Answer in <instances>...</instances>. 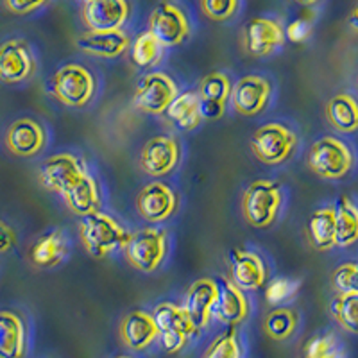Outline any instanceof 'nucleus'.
Segmentation results:
<instances>
[{
  "mask_svg": "<svg viewBox=\"0 0 358 358\" xmlns=\"http://www.w3.org/2000/svg\"><path fill=\"white\" fill-rule=\"evenodd\" d=\"M131 235L117 220L104 212H95L79 222V236L86 252L94 258H104L117 249H126Z\"/></svg>",
  "mask_w": 358,
  "mask_h": 358,
  "instance_id": "obj_1",
  "label": "nucleus"
},
{
  "mask_svg": "<svg viewBox=\"0 0 358 358\" xmlns=\"http://www.w3.org/2000/svg\"><path fill=\"white\" fill-rule=\"evenodd\" d=\"M283 204V192L278 181L257 179L252 181L242 197V213L249 226L267 229L276 222Z\"/></svg>",
  "mask_w": 358,
  "mask_h": 358,
  "instance_id": "obj_2",
  "label": "nucleus"
},
{
  "mask_svg": "<svg viewBox=\"0 0 358 358\" xmlns=\"http://www.w3.org/2000/svg\"><path fill=\"white\" fill-rule=\"evenodd\" d=\"M54 97L69 108H85L94 101L97 79L94 72L81 63H69L57 69L50 79Z\"/></svg>",
  "mask_w": 358,
  "mask_h": 358,
  "instance_id": "obj_3",
  "label": "nucleus"
},
{
  "mask_svg": "<svg viewBox=\"0 0 358 358\" xmlns=\"http://www.w3.org/2000/svg\"><path fill=\"white\" fill-rule=\"evenodd\" d=\"M355 156L350 147L335 136H322L308 151V167L322 179H342L353 169Z\"/></svg>",
  "mask_w": 358,
  "mask_h": 358,
  "instance_id": "obj_4",
  "label": "nucleus"
},
{
  "mask_svg": "<svg viewBox=\"0 0 358 358\" xmlns=\"http://www.w3.org/2000/svg\"><path fill=\"white\" fill-rule=\"evenodd\" d=\"M252 155L265 165H281L294 155L297 136L290 127L278 122H268L258 127L249 140Z\"/></svg>",
  "mask_w": 358,
  "mask_h": 358,
  "instance_id": "obj_5",
  "label": "nucleus"
},
{
  "mask_svg": "<svg viewBox=\"0 0 358 358\" xmlns=\"http://www.w3.org/2000/svg\"><path fill=\"white\" fill-rule=\"evenodd\" d=\"M127 262L140 273H155L167 258L169 236L162 228H143L131 235L126 245Z\"/></svg>",
  "mask_w": 358,
  "mask_h": 358,
  "instance_id": "obj_6",
  "label": "nucleus"
},
{
  "mask_svg": "<svg viewBox=\"0 0 358 358\" xmlns=\"http://www.w3.org/2000/svg\"><path fill=\"white\" fill-rule=\"evenodd\" d=\"M88 174L85 162L72 152H59L45 159L40 167V181L47 190L65 197Z\"/></svg>",
  "mask_w": 358,
  "mask_h": 358,
  "instance_id": "obj_7",
  "label": "nucleus"
},
{
  "mask_svg": "<svg viewBox=\"0 0 358 358\" xmlns=\"http://www.w3.org/2000/svg\"><path fill=\"white\" fill-rule=\"evenodd\" d=\"M179 88L171 76L163 72H151L140 79L134 90L133 104L147 115H162L167 111L176 97Z\"/></svg>",
  "mask_w": 358,
  "mask_h": 358,
  "instance_id": "obj_8",
  "label": "nucleus"
},
{
  "mask_svg": "<svg viewBox=\"0 0 358 358\" xmlns=\"http://www.w3.org/2000/svg\"><path fill=\"white\" fill-rule=\"evenodd\" d=\"M147 31L159 41L163 49H167V47L183 45L190 36L192 27L183 9L171 2H163L156 6L149 15Z\"/></svg>",
  "mask_w": 358,
  "mask_h": 358,
  "instance_id": "obj_9",
  "label": "nucleus"
},
{
  "mask_svg": "<svg viewBox=\"0 0 358 358\" xmlns=\"http://www.w3.org/2000/svg\"><path fill=\"white\" fill-rule=\"evenodd\" d=\"M285 29L274 18L255 17L242 29L244 50L252 57H265L280 50L285 43Z\"/></svg>",
  "mask_w": 358,
  "mask_h": 358,
  "instance_id": "obj_10",
  "label": "nucleus"
},
{
  "mask_svg": "<svg viewBox=\"0 0 358 358\" xmlns=\"http://www.w3.org/2000/svg\"><path fill=\"white\" fill-rule=\"evenodd\" d=\"M131 13L126 0H88L81 8V18L90 33L122 31Z\"/></svg>",
  "mask_w": 358,
  "mask_h": 358,
  "instance_id": "obj_11",
  "label": "nucleus"
},
{
  "mask_svg": "<svg viewBox=\"0 0 358 358\" xmlns=\"http://www.w3.org/2000/svg\"><path fill=\"white\" fill-rule=\"evenodd\" d=\"M34 70L36 62L27 41L13 38L0 45V81L18 85L33 78Z\"/></svg>",
  "mask_w": 358,
  "mask_h": 358,
  "instance_id": "obj_12",
  "label": "nucleus"
},
{
  "mask_svg": "<svg viewBox=\"0 0 358 358\" xmlns=\"http://www.w3.org/2000/svg\"><path fill=\"white\" fill-rule=\"evenodd\" d=\"M179 158H181V149L178 140L167 134H158L147 140L143 145L140 152V167L147 176L163 178L178 167Z\"/></svg>",
  "mask_w": 358,
  "mask_h": 358,
  "instance_id": "obj_13",
  "label": "nucleus"
},
{
  "mask_svg": "<svg viewBox=\"0 0 358 358\" xmlns=\"http://www.w3.org/2000/svg\"><path fill=\"white\" fill-rule=\"evenodd\" d=\"M136 210L143 220L162 224L178 210V196L169 185L162 181L147 183L136 196Z\"/></svg>",
  "mask_w": 358,
  "mask_h": 358,
  "instance_id": "obj_14",
  "label": "nucleus"
},
{
  "mask_svg": "<svg viewBox=\"0 0 358 358\" xmlns=\"http://www.w3.org/2000/svg\"><path fill=\"white\" fill-rule=\"evenodd\" d=\"M273 85L264 76H244L233 85L231 102L236 113L257 117L267 108Z\"/></svg>",
  "mask_w": 358,
  "mask_h": 358,
  "instance_id": "obj_15",
  "label": "nucleus"
},
{
  "mask_svg": "<svg viewBox=\"0 0 358 358\" xmlns=\"http://www.w3.org/2000/svg\"><path fill=\"white\" fill-rule=\"evenodd\" d=\"M267 265L255 251L236 248L229 252V276L244 292L260 290L267 281Z\"/></svg>",
  "mask_w": 358,
  "mask_h": 358,
  "instance_id": "obj_16",
  "label": "nucleus"
},
{
  "mask_svg": "<svg viewBox=\"0 0 358 358\" xmlns=\"http://www.w3.org/2000/svg\"><path fill=\"white\" fill-rule=\"evenodd\" d=\"M118 334L124 346L131 351H143L151 348L152 342L159 337V328L152 313L145 310H131L124 315Z\"/></svg>",
  "mask_w": 358,
  "mask_h": 358,
  "instance_id": "obj_17",
  "label": "nucleus"
},
{
  "mask_svg": "<svg viewBox=\"0 0 358 358\" xmlns=\"http://www.w3.org/2000/svg\"><path fill=\"white\" fill-rule=\"evenodd\" d=\"M217 297H219V285L213 278H201L194 281L188 289L183 306L190 313L192 321L199 331L210 324Z\"/></svg>",
  "mask_w": 358,
  "mask_h": 358,
  "instance_id": "obj_18",
  "label": "nucleus"
},
{
  "mask_svg": "<svg viewBox=\"0 0 358 358\" xmlns=\"http://www.w3.org/2000/svg\"><path fill=\"white\" fill-rule=\"evenodd\" d=\"M45 129L33 118H18L6 133V145L15 156L31 158L36 156L45 145Z\"/></svg>",
  "mask_w": 358,
  "mask_h": 358,
  "instance_id": "obj_19",
  "label": "nucleus"
},
{
  "mask_svg": "<svg viewBox=\"0 0 358 358\" xmlns=\"http://www.w3.org/2000/svg\"><path fill=\"white\" fill-rule=\"evenodd\" d=\"M217 285H219V297L213 308V315L224 324L236 328V324H241L249 317L248 297L244 290L238 289L228 278H219Z\"/></svg>",
  "mask_w": 358,
  "mask_h": 358,
  "instance_id": "obj_20",
  "label": "nucleus"
},
{
  "mask_svg": "<svg viewBox=\"0 0 358 358\" xmlns=\"http://www.w3.org/2000/svg\"><path fill=\"white\" fill-rule=\"evenodd\" d=\"M27 326L17 312L0 310V358H25Z\"/></svg>",
  "mask_w": 358,
  "mask_h": 358,
  "instance_id": "obj_21",
  "label": "nucleus"
},
{
  "mask_svg": "<svg viewBox=\"0 0 358 358\" xmlns=\"http://www.w3.org/2000/svg\"><path fill=\"white\" fill-rule=\"evenodd\" d=\"M76 47L83 52L92 54L99 57H113L122 56L131 47V40L124 31H113V33H85L76 40Z\"/></svg>",
  "mask_w": 358,
  "mask_h": 358,
  "instance_id": "obj_22",
  "label": "nucleus"
},
{
  "mask_svg": "<svg viewBox=\"0 0 358 358\" xmlns=\"http://www.w3.org/2000/svg\"><path fill=\"white\" fill-rule=\"evenodd\" d=\"M69 255V241L62 229L45 233L33 244L29 258L38 268H52L63 264Z\"/></svg>",
  "mask_w": 358,
  "mask_h": 358,
  "instance_id": "obj_23",
  "label": "nucleus"
},
{
  "mask_svg": "<svg viewBox=\"0 0 358 358\" xmlns=\"http://www.w3.org/2000/svg\"><path fill=\"white\" fill-rule=\"evenodd\" d=\"M156 319V324L159 328V335L162 334H174V335H185V337H196L199 335V330L196 328L194 321H192L190 313L187 312L185 306H179L176 303L165 301L159 303L152 312Z\"/></svg>",
  "mask_w": 358,
  "mask_h": 358,
  "instance_id": "obj_24",
  "label": "nucleus"
},
{
  "mask_svg": "<svg viewBox=\"0 0 358 358\" xmlns=\"http://www.w3.org/2000/svg\"><path fill=\"white\" fill-rule=\"evenodd\" d=\"M63 199L70 208V212L79 215L81 219L95 212H101V188H99L97 179L88 172Z\"/></svg>",
  "mask_w": 358,
  "mask_h": 358,
  "instance_id": "obj_25",
  "label": "nucleus"
},
{
  "mask_svg": "<svg viewBox=\"0 0 358 358\" xmlns=\"http://www.w3.org/2000/svg\"><path fill=\"white\" fill-rule=\"evenodd\" d=\"M306 235L310 244L317 251H328L335 248V236H337L335 208L322 206L315 210L306 222Z\"/></svg>",
  "mask_w": 358,
  "mask_h": 358,
  "instance_id": "obj_26",
  "label": "nucleus"
},
{
  "mask_svg": "<svg viewBox=\"0 0 358 358\" xmlns=\"http://www.w3.org/2000/svg\"><path fill=\"white\" fill-rule=\"evenodd\" d=\"M165 117L181 131H192L199 127L203 122L199 110V94L197 92L179 94L176 101L167 108Z\"/></svg>",
  "mask_w": 358,
  "mask_h": 358,
  "instance_id": "obj_27",
  "label": "nucleus"
},
{
  "mask_svg": "<svg viewBox=\"0 0 358 358\" xmlns=\"http://www.w3.org/2000/svg\"><path fill=\"white\" fill-rule=\"evenodd\" d=\"M328 122L341 133L358 131V101L350 94H337L326 104Z\"/></svg>",
  "mask_w": 358,
  "mask_h": 358,
  "instance_id": "obj_28",
  "label": "nucleus"
},
{
  "mask_svg": "<svg viewBox=\"0 0 358 358\" xmlns=\"http://www.w3.org/2000/svg\"><path fill=\"white\" fill-rule=\"evenodd\" d=\"M334 208L335 222H337L335 245L350 248L358 242V206L348 196H341Z\"/></svg>",
  "mask_w": 358,
  "mask_h": 358,
  "instance_id": "obj_29",
  "label": "nucleus"
},
{
  "mask_svg": "<svg viewBox=\"0 0 358 358\" xmlns=\"http://www.w3.org/2000/svg\"><path fill=\"white\" fill-rule=\"evenodd\" d=\"M299 326V315L292 308H274L265 315L264 331L268 338L276 342H285L296 334Z\"/></svg>",
  "mask_w": 358,
  "mask_h": 358,
  "instance_id": "obj_30",
  "label": "nucleus"
},
{
  "mask_svg": "<svg viewBox=\"0 0 358 358\" xmlns=\"http://www.w3.org/2000/svg\"><path fill=\"white\" fill-rule=\"evenodd\" d=\"M163 57V47L149 31L138 34L131 45V62L138 70H151Z\"/></svg>",
  "mask_w": 358,
  "mask_h": 358,
  "instance_id": "obj_31",
  "label": "nucleus"
},
{
  "mask_svg": "<svg viewBox=\"0 0 358 358\" xmlns=\"http://www.w3.org/2000/svg\"><path fill=\"white\" fill-rule=\"evenodd\" d=\"M197 94H199V101L215 102V104L228 106L233 94L231 79L224 72L208 73V76H204L203 81L199 83Z\"/></svg>",
  "mask_w": 358,
  "mask_h": 358,
  "instance_id": "obj_32",
  "label": "nucleus"
},
{
  "mask_svg": "<svg viewBox=\"0 0 358 358\" xmlns=\"http://www.w3.org/2000/svg\"><path fill=\"white\" fill-rule=\"evenodd\" d=\"M335 321L350 334L358 335V294H337L330 305Z\"/></svg>",
  "mask_w": 358,
  "mask_h": 358,
  "instance_id": "obj_33",
  "label": "nucleus"
},
{
  "mask_svg": "<svg viewBox=\"0 0 358 358\" xmlns=\"http://www.w3.org/2000/svg\"><path fill=\"white\" fill-rule=\"evenodd\" d=\"M203 358H242V344L235 326H229L228 331L213 338Z\"/></svg>",
  "mask_w": 358,
  "mask_h": 358,
  "instance_id": "obj_34",
  "label": "nucleus"
},
{
  "mask_svg": "<svg viewBox=\"0 0 358 358\" xmlns=\"http://www.w3.org/2000/svg\"><path fill=\"white\" fill-rule=\"evenodd\" d=\"M342 344L334 334H319L308 338V342L303 348V357L305 358H326L334 351L341 350Z\"/></svg>",
  "mask_w": 358,
  "mask_h": 358,
  "instance_id": "obj_35",
  "label": "nucleus"
},
{
  "mask_svg": "<svg viewBox=\"0 0 358 358\" xmlns=\"http://www.w3.org/2000/svg\"><path fill=\"white\" fill-rule=\"evenodd\" d=\"M331 283L338 294H358V260L338 265L334 271Z\"/></svg>",
  "mask_w": 358,
  "mask_h": 358,
  "instance_id": "obj_36",
  "label": "nucleus"
},
{
  "mask_svg": "<svg viewBox=\"0 0 358 358\" xmlns=\"http://www.w3.org/2000/svg\"><path fill=\"white\" fill-rule=\"evenodd\" d=\"M201 9L210 20L226 22L238 13L241 2L238 0H203Z\"/></svg>",
  "mask_w": 358,
  "mask_h": 358,
  "instance_id": "obj_37",
  "label": "nucleus"
},
{
  "mask_svg": "<svg viewBox=\"0 0 358 358\" xmlns=\"http://www.w3.org/2000/svg\"><path fill=\"white\" fill-rule=\"evenodd\" d=\"M297 289H299V281L289 280V278H278V280L271 281V285L265 289V299L271 305H280V303L287 301L289 297H292Z\"/></svg>",
  "mask_w": 358,
  "mask_h": 358,
  "instance_id": "obj_38",
  "label": "nucleus"
},
{
  "mask_svg": "<svg viewBox=\"0 0 358 358\" xmlns=\"http://www.w3.org/2000/svg\"><path fill=\"white\" fill-rule=\"evenodd\" d=\"M49 2H22V0H8L4 2V8L8 9L13 15H20V17H25V15H31V13L38 11V9L45 8Z\"/></svg>",
  "mask_w": 358,
  "mask_h": 358,
  "instance_id": "obj_39",
  "label": "nucleus"
},
{
  "mask_svg": "<svg viewBox=\"0 0 358 358\" xmlns=\"http://www.w3.org/2000/svg\"><path fill=\"white\" fill-rule=\"evenodd\" d=\"M15 244H17V233H15V229L9 224H6L4 220H0V255H4L9 249L15 248Z\"/></svg>",
  "mask_w": 358,
  "mask_h": 358,
  "instance_id": "obj_40",
  "label": "nucleus"
},
{
  "mask_svg": "<svg viewBox=\"0 0 358 358\" xmlns=\"http://www.w3.org/2000/svg\"><path fill=\"white\" fill-rule=\"evenodd\" d=\"M287 36L292 41H303L310 34V24L305 20V18H299V20H294L292 24L287 27Z\"/></svg>",
  "mask_w": 358,
  "mask_h": 358,
  "instance_id": "obj_41",
  "label": "nucleus"
},
{
  "mask_svg": "<svg viewBox=\"0 0 358 358\" xmlns=\"http://www.w3.org/2000/svg\"><path fill=\"white\" fill-rule=\"evenodd\" d=\"M348 22H350L351 27L357 29V31H358V4L353 8V11H351V15H350V18H348Z\"/></svg>",
  "mask_w": 358,
  "mask_h": 358,
  "instance_id": "obj_42",
  "label": "nucleus"
},
{
  "mask_svg": "<svg viewBox=\"0 0 358 358\" xmlns=\"http://www.w3.org/2000/svg\"><path fill=\"white\" fill-rule=\"evenodd\" d=\"M113 358H133V357H129V355H117V357Z\"/></svg>",
  "mask_w": 358,
  "mask_h": 358,
  "instance_id": "obj_43",
  "label": "nucleus"
}]
</instances>
